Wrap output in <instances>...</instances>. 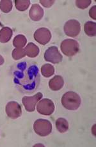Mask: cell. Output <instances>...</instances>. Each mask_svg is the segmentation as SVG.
<instances>
[{"mask_svg":"<svg viewBox=\"0 0 96 147\" xmlns=\"http://www.w3.org/2000/svg\"><path fill=\"white\" fill-rule=\"evenodd\" d=\"M38 67L27 63H19L14 72V82L26 92H33L39 83Z\"/></svg>","mask_w":96,"mask_h":147,"instance_id":"cell-1","label":"cell"},{"mask_svg":"<svg viewBox=\"0 0 96 147\" xmlns=\"http://www.w3.org/2000/svg\"><path fill=\"white\" fill-rule=\"evenodd\" d=\"M62 105L69 110H76L81 105V99L77 93L69 91L65 93L61 99Z\"/></svg>","mask_w":96,"mask_h":147,"instance_id":"cell-2","label":"cell"},{"mask_svg":"<svg viewBox=\"0 0 96 147\" xmlns=\"http://www.w3.org/2000/svg\"><path fill=\"white\" fill-rule=\"evenodd\" d=\"M61 51L66 56L71 57L76 55L79 52V45L77 41L72 39H65L60 45Z\"/></svg>","mask_w":96,"mask_h":147,"instance_id":"cell-3","label":"cell"},{"mask_svg":"<svg viewBox=\"0 0 96 147\" xmlns=\"http://www.w3.org/2000/svg\"><path fill=\"white\" fill-rule=\"evenodd\" d=\"M33 129L38 136L45 137L50 134L52 132V125L49 121L44 119L36 120L33 124Z\"/></svg>","mask_w":96,"mask_h":147,"instance_id":"cell-4","label":"cell"},{"mask_svg":"<svg viewBox=\"0 0 96 147\" xmlns=\"http://www.w3.org/2000/svg\"><path fill=\"white\" fill-rule=\"evenodd\" d=\"M54 104L51 99L45 98L38 101L37 110L39 114L44 115H50L54 111Z\"/></svg>","mask_w":96,"mask_h":147,"instance_id":"cell-5","label":"cell"},{"mask_svg":"<svg viewBox=\"0 0 96 147\" xmlns=\"http://www.w3.org/2000/svg\"><path fill=\"white\" fill-rule=\"evenodd\" d=\"M64 30L67 36L75 38L79 35L81 31V25L77 20H70L65 23Z\"/></svg>","mask_w":96,"mask_h":147,"instance_id":"cell-6","label":"cell"},{"mask_svg":"<svg viewBox=\"0 0 96 147\" xmlns=\"http://www.w3.org/2000/svg\"><path fill=\"white\" fill-rule=\"evenodd\" d=\"M44 57L46 61L54 64H58L63 59V56L60 53L58 48L55 46L49 47L46 51Z\"/></svg>","mask_w":96,"mask_h":147,"instance_id":"cell-7","label":"cell"},{"mask_svg":"<svg viewBox=\"0 0 96 147\" xmlns=\"http://www.w3.org/2000/svg\"><path fill=\"white\" fill-rule=\"evenodd\" d=\"M42 97L43 95L41 92H38L32 97L24 96L23 98L22 103L28 112H33L35 110L36 105L42 98Z\"/></svg>","mask_w":96,"mask_h":147,"instance_id":"cell-8","label":"cell"},{"mask_svg":"<svg viewBox=\"0 0 96 147\" xmlns=\"http://www.w3.org/2000/svg\"><path fill=\"white\" fill-rule=\"evenodd\" d=\"M35 40L40 45H45L50 41L51 39V33L48 28H40L34 33Z\"/></svg>","mask_w":96,"mask_h":147,"instance_id":"cell-9","label":"cell"},{"mask_svg":"<svg viewBox=\"0 0 96 147\" xmlns=\"http://www.w3.org/2000/svg\"><path fill=\"white\" fill-rule=\"evenodd\" d=\"M6 113L8 116L13 119L21 116L22 109L20 105L15 101H10L8 103L6 109Z\"/></svg>","mask_w":96,"mask_h":147,"instance_id":"cell-10","label":"cell"},{"mask_svg":"<svg viewBox=\"0 0 96 147\" xmlns=\"http://www.w3.org/2000/svg\"><path fill=\"white\" fill-rule=\"evenodd\" d=\"M29 16L31 20L35 22H38L43 18L44 10L39 5L33 4L30 10Z\"/></svg>","mask_w":96,"mask_h":147,"instance_id":"cell-11","label":"cell"},{"mask_svg":"<svg viewBox=\"0 0 96 147\" xmlns=\"http://www.w3.org/2000/svg\"><path fill=\"white\" fill-rule=\"evenodd\" d=\"M64 81L63 78L60 76H55L49 82V86L52 90L58 91L63 87Z\"/></svg>","mask_w":96,"mask_h":147,"instance_id":"cell-12","label":"cell"},{"mask_svg":"<svg viewBox=\"0 0 96 147\" xmlns=\"http://www.w3.org/2000/svg\"><path fill=\"white\" fill-rule=\"evenodd\" d=\"M13 35L12 30L9 27H3L0 30V42L6 43L9 42Z\"/></svg>","mask_w":96,"mask_h":147,"instance_id":"cell-13","label":"cell"},{"mask_svg":"<svg viewBox=\"0 0 96 147\" xmlns=\"http://www.w3.org/2000/svg\"><path fill=\"white\" fill-rule=\"evenodd\" d=\"M26 55L30 57H35L39 54V48L33 43H28L24 49Z\"/></svg>","mask_w":96,"mask_h":147,"instance_id":"cell-14","label":"cell"},{"mask_svg":"<svg viewBox=\"0 0 96 147\" xmlns=\"http://www.w3.org/2000/svg\"><path fill=\"white\" fill-rule=\"evenodd\" d=\"M56 127L59 132L65 133L69 129V123L65 118H58L56 121Z\"/></svg>","mask_w":96,"mask_h":147,"instance_id":"cell-15","label":"cell"},{"mask_svg":"<svg viewBox=\"0 0 96 147\" xmlns=\"http://www.w3.org/2000/svg\"><path fill=\"white\" fill-rule=\"evenodd\" d=\"M84 30L85 34L90 37H94L96 35V23L95 22H86L84 25Z\"/></svg>","mask_w":96,"mask_h":147,"instance_id":"cell-16","label":"cell"},{"mask_svg":"<svg viewBox=\"0 0 96 147\" xmlns=\"http://www.w3.org/2000/svg\"><path fill=\"white\" fill-rule=\"evenodd\" d=\"M27 43L26 38L22 34L16 36L13 40V45L16 49H23Z\"/></svg>","mask_w":96,"mask_h":147,"instance_id":"cell-17","label":"cell"},{"mask_svg":"<svg viewBox=\"0 0 96 147\" xmlns=\"http://www.w3.org/2000/svg\"><path fill=\"white\" fill-rule=\"evenodd\" d=\"M41 73L45 78H49L54 74V68L51 64H45L41 67Z\"/></svg>","mask_w":96,"mask_h":147,"instance_id":"cell-18","label":"cell"},{"mask_svg":"<svg viewBox=\"0 0 96 147\" xmlns=\"http://www.w3.org/2000/svg\"><path fill=\"white\" fill-rule=\"evenodd\" d=\"M15 5L16 9L19 11H25L28 9L30 5V0H15Z\"/></svg>","mask_w":96,"mask_h":147,"instance_id":"cell-19","label":"cell"},{"mask_svg":"<svg viewBox=\"0 0 96 147\" xmlns=\"http://www.w3.org/2000/svg\"><path fill=\"white\" fill-rule=\"evenodd\" d=\"M0 9L4 13H9L12 9V1L10 0H2L0 1Z\"/></svg>","mask_w":96,"mask_h":147,"instance_id":"cell-20","label":"cell"},{"mask_svg":"<svg viewBox=\"0 0 96 147\" xmlns=\"http://www.w3.org/2000/svg\"><path fill=\"white\" fill-rule=\"evenodd\" d=\"M12 57L15 60H19L26 56L24 49H15L12 53Z\"/></svg>","mask_w":96,"mask_h":147,"instance_id":"cell-21","label":"cell"},{"mask_svg":"<svg viewBox=\"0 0 96 147\" xmlns=\"http://www.w3.org/2000/svg\"><path fill=\"white\" fill-rule=\"evenodd\" d=\"M91 3V0H77L76 1V5L77 7L80 9H85L90 6Z\"/></svg>","mask_w":96,"mask_h":147,"instance_id":"cell-22","label":"cell"},{"mask_svg":"<svg viewBox=\"0 0 96 147\" xmlns=\"http://www.w3.org/2000/svg\"><path fill=\"white\" fill-rule=\"evenodd\" d=\"M54 0H40V3L46 8L51 7L54 3Z\"/></svg>","mask_w":96,"mask_h":147,"instance_id":"cell-23","label":"cell"},{"mask_svg":"<svg viewBox=\"0 0 96 147\" xmlns=\"http://www.w3.org/2000/svg\"><path fill=\"white\" fill-rule=\"evenodd\" d=\"M96 6L94 5L89 10V15L91 18L94 20H96Z\"/></svg>","mask_w":96,"mask_h":147,"instance_id":"cell-24","label":"cell"},{"mask_svg":"<svg viewBox=\"0 0 96 147\" xmlns=\"http://www.w3.org/2000/svg\"><path fill=\"white\" fill-rule=\"evenodd\" d=\"M4 62H5V59L3 58V57L0 55V65H2L4 63Z\"/></svg>","mask_w":96,"mask_h":147,"instance_id":"cell-25","label":"cell"},{"mask_svg":"<svg viewBox=\"0 0 96 147\" xmlns=\"http://www.w3.org/2000/svg\"><path fill=\"white\" fill-rule=\"evenodd\" d=\"M0 25H1V23H0Z\"/></svg>","mask_w":96,"mask_h":147,"instance_id":"cell-26","label":"cell"}]
</instances>
